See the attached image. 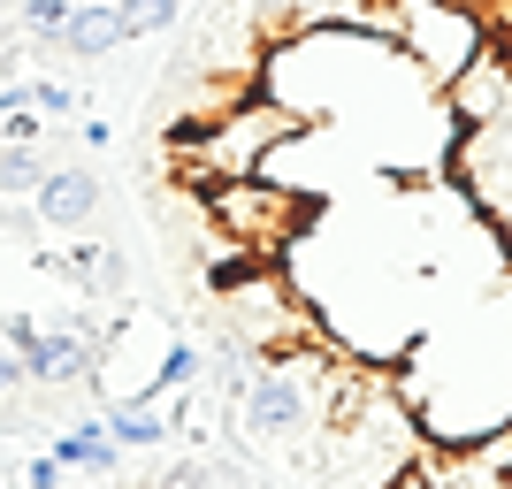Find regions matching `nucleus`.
Instances as JSON below:
<instances>
[{
  "label": "nucleus",
  "instance_id": "nucleus-13",
  "mask_svg": "<svg viewBox=\"0 0 512 489\" xmlns=\"http://www.w3.org/2000/svg\"><path fill=\"white\" fill-rule=\"evenodd\" d=\"M39 337H46V329H39V321H31V314H8V321H0V344H8L16 360H23V352H31V344H39Z\"/></svg>",
  "mask_w": 512,
  "mask_h": 489
},
{
  "label": "nucleus",
  "instance_id": "nucleus-7",
  "mask_svg": "<svg viewBox=\"0 0 512 489\" xmlns=\"http://www.w3.org/2000/svg\"><path fill=\"white\" fill-rule=\"evenodd\" d=\"M115 46H123V8L115 0H77V16L62 31V54L69 62H107Z\"/></svg>",
  "mask_w": 512,
  "mask_h": 489
},
{
  "label": "nucleus",
  "instance_id": "nucleus-11",
  "mask_svg": "<svg viewBox=\"0 0 512 489\" xmlns=\"http://www.w3.org/2000/svg\"><path fill=\"white\" fill-rule=\"evenodd\" d=\"M115 8H123V39H153V31H169V23H176L184 0H115Z\"/></svg>",
  "mask_w": 512,
  "mask_h": 489
},
{
  "label": "nucleus",
  "instance_id": "nucleus-17",
  "mask_svg": "<svg viewBox=\"0 0 512 489\" xmlns=\"http://www.w3.org/2000/svg\"><path fill=\"white\" fill-rule=\"evenodd\" d=\"M31 489H62V467H54L46 451H39V459H31Z\"/></svg>",
  "mask_w": 512,
  "mask_h": 489
},
{
  "label": "nucleus",
  "instance_id": "nucleus-6",
  "mask_svg": "<svg viewBox=\"0 0 512 489\" xmlns=\"http://www.w3.org/2000/svg\"><path fill=\"white\" fill-rule=\"evenodd\" d=\"M100 176L92 169H46L39 176V192H31V207H39L46 230H85L92 214H100Z\"/></svg>",
  "mask_w": 512,
  "mask_h": 489
},
{
  "label": "nucleus",
  "instance_id": "nucleus-12",
  "mask_svg": "<svg viewBox=\"0 0 512 489\" xmlns=\"http://www.w3.org/2000/svg\"><path fill=\"white\" fill-rule=\"evenodd\" d=\"M23 100H31V115H46V130L77 115V92H69V85H54V77H31V85H23Z\"/></svg>",
  "mask_w": 512,
  "mask_h": 489
},
{
  "label": "nucleus",
  "instance_id": "nucleus-3",
  "mask_svg": "<svg viewBox=\"0 0 512 489\" xmlns=\"http://www.w3.org/2000/svg\"><path fill=\"white\" fill-rule=\"evenodd\" d=\"M199 214H207V230L222 237V245L268 260L299 237L306 199L291 192V184H268V176H237V184H207V192H199Z\"/></svg>",
  "mask_w": 512,
  "mask_h": 489
},
{
  "label": "nucleus",
  "instance_id": "nucleus-4",
  "mask_svg": "<svg viewBox=\"0 0 512 489\" xmlns=\"http://www.w3.org/2000/svg\"><path fill=\"white\" fill-rule=\"evenodd\" d=\"M100 337H107V321L77 314L62 321V329H46L31 352H23V375H31V390H92V375H100Z\"/></svg>",
  "mask_w": 512,
  "mask_h": 489
},
{
  "label": "nucleus",
  "instance_id": "nucleus-18",
  "mask_svg": "<svg viewBox=\"0 0 512 489\" xmlns=\"http://www.w3.org/2000/svg\"><path fill=\"white\" fill-rule=\"evenodd\" d=\"M0 8H8V0H0Z\"/></svg>",
  "mask_w": 512,
  "mask_h": 489
},
{
  "label": "nucleus",
  "instance_id": "nucleus-14",
  "mask_svg": "<svg viewBox=\"0 0 512 489\" xmlns=\"http://www.w3.org/2000/svg\"><path fill=\"white\" fill-rule=\"evenodd\" d=\"M23 54H31V39H23V23L8 16V8H0V69H16Z\"/></svg>",
  "mask_w": 512,
  "mask_h": 489
},
{
  "label": "nucleus",
  "instance_id": "nucleus-5",
  "mask_svg": "<svg viewBox=\"0 0 512 489\" xmlns=\"http://www.w3.org/2000/svg\"><path fill=\"white\" fill-rule=\"evenodd\" d=\"M444 107H451V123L459 130H490V123H505L512 115V46H482L459 77L444 85Z\"/></svg>",
  "mask_w": 512,
  "mask_h": 489
},
{
  "label": "nucleus",
  "instance_id": "nucleus-15",
  "mask_svg": "<svg viewBox=\"0 0 512 489\" xmlns=\"http://www.w3.org/2000/svg\"><path fill=\"white\" fill-rule=\"evenodd\" d=\"M0 230H8V237H31V230H39V207H23V199H0Z\"/></svg>",
  "mask_w": 512,
  "mask_h": 489
},
{
  "label": "nucleus",
  "instance_id": "nucleus-19",
  "mask_svg": "<svg viewBox=\"0 0 512 489\" xmlns=\"http://www.w3.org/2000/svg\"><path fill=\"white\" fill-rule=\"evenodd\" d=\"M0 489H8V482H0Z\"/></svg>",
  "mask_w": 512,
  "mask_h": 489
},
{
  "label": "nucleus",
  "instance_id": "nucleus-9",
  "mask_svg": "<svg viewBox=\"0 0 512 489\" xmlns=\"http://www.w3.org/2000/svg\"><path fill=\"white\" fill-rule=\"evenodd\" d=\"M62 474H115V459H123V444H107V428L85 421V428H69V436H54V451H46Z\"/></svg>",
  "mask_w": 512,
  "mask_h": 489
},
{
  "label": "nucleus",
  "instance_id": "nucleus-10",
  "mask_svg": "<svg viewBox=\"0 0 512 489\" xmlns=\"http://www.w3.org/2000/svg\"><path fill=\"white\" fill-rule=\"evenodd\" d=\"M46 169H54V153H46V146H16V138H8V146H0V199L39 192Z\"/></svg>",
  "mask_w": 512,
  "mask_h": 489
},
{
  "label": "nucleus",
  "instance_id": "nucleus-2",
  "mask_svg": "<svg viewBox=\"0 0 512 489\" xmlns=\"http://www.w3.org/2000/svg\"><path fill=\"white\" fill-rule=\"evenodd\" d=\"M383 39L413 62V77L428 92H444L497 31H490V8H474V0H390Z\"/></svg>",
  "mask_w": 512,
  "mask_h": 489
},
{
  "label": "nucleus",
  "instance_id": "nucleus-16",
  "mask_svg": "<svg viewBox=\"0 0 512 489\" xmlns=\"http://www.w3.org/2000/svg\"><path fill=\"white\" fill-rule=\"evenodd\" d=\"M23 383H31V375H23V360H16V352H8V344H0V405L16 398Z\"/></svg>",
  "mask_w": 512,
  "mask_h": 489
},
{
  "label": "nucleus",
  "instance_id": "nucleus-1",
  "mask_svg": "<svg viewBox=\"0 0 512 489\" xmlns=\"http://www.w3.org/2000/svg\"><path fill=\"white\" fill-rule=\"evenodd\" d=\"M306 130H314V115H299V107L276 100V92H253V100H237L230 115H214V123H199V130H184V138H169L176 184L199 199L207 184L260 176V169H268V153L291 146V138H306Z\"/></svg>",
  "mask_w": 512,
  "mask_h": 489
},
{
  "label": "nucleus",
  "instance_id": "nucleus-8",
  "mask_svg": "<svg viewBox=\"0 0 512 489\" xmlns=\"http://www.w3.org/2000/svg\"><path fill=\"white\" fill-rule=\"evenodd\" d=\"M107 444H123V451H161L169 444V428H176V405L169 398H146V405H107Z\"/></svg>",
  "mask_w": 512,
  "mask_h": 489
}]
</instances>
